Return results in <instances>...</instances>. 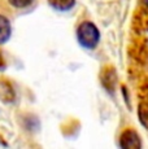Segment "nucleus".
Returning <instances> with one entry per match:
<instances>
[{"mask_svg":"<svg viewBox=\"0 0 148 149\" xmlns=\"http://www.w3.org/2000/svg\"><path fill=\"white\" fill-rule=\"evenodd\" d=\"M77 40L81 47L86 49H94L100 42V31L91 21H84L77 27Z\"/></svg>","mask_w":148,"mask_h":149,"instance_id":"nucleus-1","label":"nucleus"},{"mask_svg":"<svg viewBox=\"0 0 148 149\" xmlns=\"http://www.w3.org/2000/svg\"><path fill=\"white\" fill-rule=\"evenodd\" d=\"M119 147L124 149H139L142 148L140 136L138 135L136 131L127 128L119 136Z\"/></svg>","mask_w":148,"mask_h":149,"instance_id":"nucleus-2","label":"nucleus"},{"mask_svg":"<svg viewBox=\"0 0 148 149\" xmlns=\"http://www.w3.org/2000/svg\"><path fill=\"white\" fill-rule=\"evenodd\" d=\"M100 81L103 83L104 88L112 92L114 90V86L117 83V75H116V71L113 68H105L103 71H101V77Z\"/></svg>","mask_w":148,"mask_h":149,"instance_id":"nucleus-3","label":"nucleus"},{"mask_svg":"<svg viewBox=\"0 0 148 149\" xmlns=\"http://www.w3.org/2000/svg\"><path fill=\"white\" fill-rule=\"evenodd\" d=\"M16 99V93L12 84L5 79H0V100L5 104H10Z\"/></svg>","mask_w":148,"mask_h":149,"instance_id":"nucleus-4","label":"nucleus"},{"mask_svg":"<svg viewBox=\"0 0 148 149\" xmlns=\"http://www.w3.org/2000/svg\"><path fill=\"white\" fill-rule=\"evenodd\" d=\"M10 34H12V27H10L9 19L5 16L0 14V45L5 44L9 40Z\"/></svg>","mask_w":148,"mask_h":149,"instance_id":"nucleus-5","label":"nucleus"},{"mask_svg":"<svg viewBox=\"0 0 148 149\" xmlns=\"http://www.w3.org/2000/svg\"><path fill=\"white\" fill-rule=\"evenodd\" d=\"M47 1L53 9L60 10V12H66L72 9L75 4V0H47Z\"/></svg>","mask_w":148,"mask_h":149,"instance_id":"nucleus-6","label":"nucleus"},{"mask_svg":"<svg viewBox=\"0 0 148 149\" xmlns=\"http://www.w3.org/2000/svg\"><path fill=\"white\" fill-rule=\"evenodd\" d=\"M138 118L140 125L148 130V102H140L138 107Z\"/></svg>","mask_w":148,"mask_h":149,"instance_id":"nucleus-7","label":"nucleus"},{"mask_svg":"<svg viewBox=\"0 0 148 149\" xmlns=\"http://www.w3.org/2000/svg\"><path fill=\"white\" fill-rule=\"evenodd\" d=\"M9 4L12 5L13 8H17V9H24V8L29 7V5L33 4L34 0H8Z\"/></svg>","mask_w":148,"mask_h":149,"instance_id":"nucleus-8","label":"nucleus"},{"mask_svg":"<svg viewBox=\"0 0 148 149\" xmlns=\"http://www.w3.org/2000/svg\"><path fill=\"white\" fill-rule=\"evenodd\" d=\"M140 5H142V9L144 10V13L148 14V0H140Z\"/></svg>","mask_w":148,"mask_h":149,"instance_id":"nucleus-9","label":"nucleus"}]
</instances>
